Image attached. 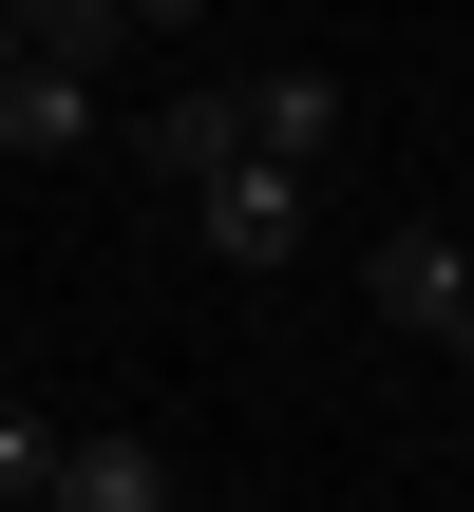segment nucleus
<instances>
[{"instance_id": "1", "label": "nucleus", "mask_w": 474, "mask_h": 512, "mask_svg": "<svg viewBox=\"0 0 474 512\" xmlns=\"http://www.w3.org/2000/svg\"><path fill=\"white\" fill-rule=\"evenodd\" d=\"M361 304H380L399 342H437V361H474V247L437 228V209H399V228L361 247Z\"/></svg>"}, {"instance_id": "5", "label": "nucleus", "mask_w": 474, "mask_h": 512, "mask_svg": "<svg viewBox=\"0 0 474 512\" xmlns=\"http://www.w3.org/2000/svg\"><path fill=\"white\" fill-rule=\"evenodd\" d=\"M133 152H152V171H171V190H190V171H228V152H247V95H228V76H171V95H152V133H133Z\"/></svg>"}, {"instance_id": "2", "label": "nucleus", "mask_w": 474, "mask_h": 512, "mask_svg": "<svg viewBox=\"0 0 474 512\" xmlns=\"http://www.w3.org/2000/svg\"><path fill=\"white\" fill-rule=\"evenodd\" d=\"M304 190H323V171H285V152L190 171V247H209V266H304Z\"/></svg>"}, {"instance_id": "4", "label": "nucleus", "mask_w": 474, "mask_h": 512, "mask_svg": "<svg viewBox=\"0 0 474 512\" xmlns=\"http://www.w3.org/2000/svg\"><path fill=\"white\" fill-rule=\"evenodd\" d=\"M228 95H247V152H285V171L342 152V76H323V57H266V76H228Z\"/></svg>"}, {"instance_id": "3", "label": "nucleus", "mask_w": 474, "mask_h": 512, "mask_svg": "<svg viewBox=\"0 0 474 512\" xmlns=\"http://www.w3.org/2000/svg\"><path fill=\"white\" fill-rule=\"evenodd\" d=\"M38 512H171V437H133V418H57V475H38Z\"/></svg>"}, {"instance_id": "10", "label": "nucleus", "mask_w": 474, "mask_h": 512, "mask_svg": "<svg viewBox=\"0 0 474 512\" xmlns=\"http://www.w3.org/2000/svg\"><path fill=\"white\" fill-rule=\"evenodd\" d=\"M0 57H19V19H0Z\"/></svg>"}, {"instance_id": "6", "label": "nucleus", "mask_w": 474, "mask_h": 512, "mask_svg": "<svg viewBox=\"0 0 474 512\" xmlns=\"http://www.w3.org/2000/svg\"><path fill=\"white\" fill-rule=\"evenodd\" d=\"M95 95H114V76H57V57H0V152H95Z\"/></svg>"}, {"instance_id": "9", "label": "nucleus", "mask_w": 474, "mask_h": 512, "mask_svg": "<svg viewBox=\"0 0 474 512\" xmlns=\"http://www.w3.org/2000/svg\"><path fill=\"white\" fill-rule=\"evenodd\" d=\"M190 19H209V0H133V38H190Z\"/></svg>"}, {"instance_id": "8", "label": "nucleus", "mask_w": 474, "mask_h": 512, "mask_svg": "<svg viewBox=\"0 0 474 512\" xmlns=\"http://www.w3.org/2000/svg\"><path fill=\"white\" fill-rule=\"evenodd\" d=\"M38 475H57V418H38V399H0V512H38Z\"/></svg>"}, {"instance_id": "7", "label": "nucleus", "mask_w": 474, "mask_h": 512, "mask_svg": "<svg viewBox=\"0 0 474 512\" xmlns=\"http://www.w3.org/2000/svg\"><path fill=\"white\" fill-rule=\"evenodd\" d=\"M19 19V57H57V76H114L133 57V0H0Z\"/></svg>"}]
</instances>
